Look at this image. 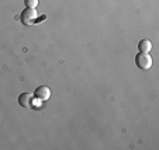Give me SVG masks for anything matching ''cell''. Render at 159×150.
I'll list each match as a JSON object with an SVG mask.
<instances>
[{"label":"cell","mask_w":159,"mask_h":150,"mask_svg":"<svg viewBox=\"0 0 159 150\" xmlns=\"http://www.w3.org/2000/svg\"><path fill=\"white\" fill-rule=\"evenodd\" d=\"M135 63L137 66L142 70H149L152 67V58L149 56L148 52H139L135 56Z\"/></svg>","instance_id":"cell-1"},{"label":"cell","mask_w":159,"mask_h":150,"mask_svg":"<svg viewBox=\"0 0 159 150\" xmlns=\"http://www.w3.org/2000/svg\"><path fill=\"white\" fill-rule=\"evenodd\" d=\"M37 11L35 9H25L24 11L21 13V21L24 23L25 25H33L37 20Z\"/></svg>","instance_id":"cell-2"},{"label":"cell","mask_w":159,"mask_h":150,"mask_svg":"<svg viewBox=\"0 0 159 150\" xmlns=\"http://www.w3.org/2000/svg\"><path fill=\"white\" fill-rule=\"evenodd\" d=\"M18 104L24 108H33L34 107V94L31 93H21L18 97Z\"/></svg>","instance_id":"cell-3"},{"label":"cell","mask_w":159,"mask_h":150,"mask_svg":"<svg viewBox=\"0 0 159 150\" xmlns=\"http://www.w3.org/2000/svg\"><path fill=\"white\" fill-rule=\"evenodd\" d=\"M34 96L39 100V101H48L49 97H51V90L47 86H39V87L35 88V93Z\"/></svg>","instance_id":"cell-4"},{"label":"cell","mask_w":159,"mask_h":150,"mask_svg":"<svg viewBox=\"0 0 159 150\" xmlns=\"http://www.w3.org/2000/svg\"><path fill=\"white\" fill-rule=\"evenodd\" d=\"M138 48L141 52H149L151 49H152V44H151V41H148V39H142V41H139Z\"/></svg>","instance_id":"cell-5"},{"label":"cell","mask_w":159,"mask_h":150,"mask_svg":"<svg viewBox=\"0 0 159 150\" xmlns=\"http://www.w3.org/2000/svg\"><path fill=\"white\" fill-rule=\"evenodd\" d=\"M27 9H35L37 4H38V0H24Z\"/></svg>","instance_id":"cell-6"}]
</instances>
